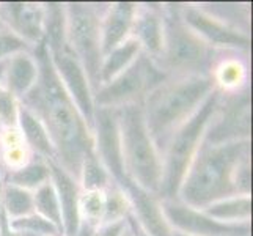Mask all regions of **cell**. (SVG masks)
<instances>
[{
    "label": "cell",
    "instance_id": "cell-1",
    "mask_svg": "<svg viewBox=\"0 0 253 236\" xmlns=\"http://www.w3.org/2000/svg\"><path fill=\"white\" fill-rule=\"evenodd\" d=\"M32 54L38 63V81L22 104L44 125L55 148L57 162L79 181L84 157L94 150L93 134L58 79L44 41L33 47Z\"/></svg>",
    "mask_w": 253,
    "mask_h": 236
},
{
    "label": "cell",
    "instance_id": "cell-2",
    "mask_svg": "<svg viewBox=\"0 0 253 236\" xmlns=\"http://www.w3.org/2000/svg\"><path fill=\"white\" fill-rule=\"evenodd\" d=\"M250 190V141L222 145L203 142L182 180L178 200L205 209L217 200L249 195Z\"/></svg>",
    "mask_w": 253,
    "mask_h": 236
},
{
    "label": "cell",
    "instance_id": "cell-3",
    "mask_svg": "<svg viewBox=\"0 0 253 236\" xmlns=\"http://www.w3.org/2000/svg\"><path fill=\"white\" fill-rule=\"evenodd\" d=\"M215 90L211 76L167 77L145 96L143 117L161 156L173 134Z\"/></svg>",
    "mask_w": 253,
    "mask_h": 236
},
{
    "label": "cell",
    "instance_id": "cell-4",
    "mask_svg": "<svg viewBox=\"0 0 253 236\" xmlns=\"http://www.w3.org/2000/svg\"><path fill=\"white\" fill-rule=\"evenodd\" d=\"M118 125L126 178L159 197L162 156L148 133L142 102L118 107Z\"/></svg>",
    "mask_w": 253,
    "mask_h": 236
},
{
    "label": "cell",
    "instance_id": "cell-5",
    "mask_svg": "<svg viewBox=\"0 0 253 236\" xmlns=\"http://www.w3.org/2000/svg\"><path fill=\"white\" fill-rule=\"evenodd\" d=\"M164 47L158 65L169 77L211 76L214 49L182 21L179 5L162 6Z\"/></svg>",
    "mask_w": 253,
    "mask_h": 236
},
{
    "label": "cell",
    "instance_id": "cell-6",
    "mask_svg": "<svg viewBox=\"0 0 253 236\" xmlns=\"http://www.w3.org/2000/svg\"><path fill=\"white\" fill-rule=\"evenodd\" d=\"M220 92L214 90L184 125L173 134L162 153L161 200H178V192L190 162L203 143L205 133L219 106Z\"/></svg>",
    "mask_w": 253,
    "mask_h": 236
},
{
    "label": "cell",
    "instance_id": "cell-7",
    "mask_svg": "<svg viewBox=\"0 0 253 236\" xmlns=\"http://www.w3.org/2000/svg\"><path fill=\"white\" fill-rule=\"evenodd\" d=\"M99 6L81 2L65 5L66 38L85 69L93 94L101 87V19L104 11Z\"/></svg>",
    "mask_w": 253,
    "mask_h": 236
},
{
    "label": "cell",
    "instance_id": "cell-8",
    "mask_svg": "<svg viewBox=\"0 0 253 236\" xmlns=\"http://www.w3.org/2000/svg\"><path fill=\"white\" fill-rule=\"evenodd\" d=\"M169 76L146 54L140 52L134 63L93 94L94 107L118 109L143 102L145 96Z\"/></svg>",
    "mask_w": 253,
    "mask_h": 236
},
{
    "label": "cell",
    "instance_id": "cell-9",
    "mask_svg": "<svg viewBox=\"0 0 253 236\" xmlns=\"http://www.w3.org/2000/svg\"><path fill=\"white\" fill-rule=\"evenodd\" d=\"M252 134V96L244 89L234 93H220L219 106L209 123L203 142L222 145L250 141Z\"/></svg>",
    "mask_w": 253,
    "mask_h": 236
},
{
    "label": "cell",
    "instance_id": "cell-10",
    "mask_svg": "<svg viewBox=\"0 0 253 236\" xmlns=\"http://www.w3.org/2000/svg\"><path fill=\"white\" fill-rule=\"evenodd\" d=\"M161 208L173 232L184 233L187 236H250V222H217L202 209L187 206L179 200H161Z\"/></svg>",
    "mask_w": 253,
    "mask_h": 236
},
{
    "label": "cell",
    "instance_id": "cell-11",
    "mask_svg": "<svg viewBox=\"0 0 253 236\" xmlns=\"http://www.w3.org/2000/svg\"><path fill=\"white\" fill-rule=\"evenodd\" d=\"M91 134L96 156L106 167L113 183L118 185L126 178L123 169V154H121L118 109L94 107Z\"/></svg>",
    "mask_w": 253,
    "mask_h": 236
},
{
    "label": "cell",
    "instance_id": "cell-12",
    "mask_svg": "<svg viewBox=\"0 0 253 236\" xmlns=\"http://www.w3.org/2000/svg\"><path fill=\"white\" fill-rule=\"evenodd\" d=\"M179 14L189 27L194 30L212 49L223 47L225 50H249L252 40L247 32L233 29L217 17L211 16L200 6L179 5Z\"/></svg>",
    "mask_w": 253,
    "mask_h": 236
},
{
    "label": "cell",
    "instance_id": "cell-13",
    "mask_svg": "<svg viewBox=\"0 0 253 236\" xmlns=\"http://www.w3.org/2000/svg\"><path fill=\"white\" fill-rule=\"evenodd\" d=\"M0 22L27 43L30 49L44 41V5L30 2H3L0 3Z\"/></svg>",
    "mask_w": 253,
    "mask_h": 236
},
{
    "label": "cell",
    "instance_id": "cell-14",
    "mask_svg": "<svg viewBox=\"0 0 253 236\" xmlns=\"http://www.w3.org/2000/svg\"><path fill=\"white\" fill-rule=\"evenodd\" d=\"M118 186L129 202L130 216L148 236H173V230L162 213L161 198L158 195L138 188L127 178L118 183Z\"/></svg>",
    "mask_w": 253,
    "mask_h": 236
},
{
    "label": "cell",
    "instance_id": "cell-15",
    "mask_svg": "<svg viewBox=\"0 0 253 236\" xmlns=\"http://www.w3.org/2000/svg\"><path fill=\"white\" fill-rule=\"evenodd\" d=\"M50 172V181L57 190L60 209H62V229L63 236H77L81 227L79 181L71 177L57 161H46Z\"/></svg>",
    "mask_w": 253,
    "mask_h": 236
},
{
    "label": "cell",
    "instance_id": "cell-16",
    "mask_svg": "<svg viewBox=\"0 0 253 236\" xmlns=\"http://www.w3.org/2000/svg\"><path fill=\"white\" fill-rule=\"evenodd\" d=\"M130 37L137 40L142 52L158 63L164 47V11L162 5H138Z\"/></svg>",
    "mask_w": 253,
    "mask_h": 236
},
{
    "label": "cell",
    "instance_id": "cell-17",
    "mask_svg": "<svg viewBox=\"0 0 253 236\" xmlns=\"http://www.w3.org/2000/svg\"><path fill=\"white\" fill-rule=\"evenodd\" d=\"M137 6L138 3L134 2H117L104 10L101 19L102 57L130 37Z\"/></svg>",
    "mask_w": 253,
    "mask_h": 236
},
{
    "label": "cell",
    "instance_id": "cell-18",
    "mask_svg": "<svg viewBox=\"0 0 253 236\" xmlns=\"http://www.w3.org/2000/svg\"><path fill=\"white\" fill-rule=\"evenodd\" d=\"M38 81V63L32 52H19L6 60L3 82L16 99H24Z\"/></svg>",
    "mask_w": 253,
    "mask_h": 236
},
{
    "label": "cell",
    "instance_id": "cell-19",
    "mask_svg": "<svg viewBox=\"0 0 253 236\" xmlns=\"http://www.w3.org/2000/svg\"><path fill=\"white\" fill-rule=\"evenodd\" d=\"M17 126L21 129L22 141L32 151L38 154V157L44 161H57L55 148L47 134L44 125L35 113L21 102L17 112Z\"/></svg>",
    "mask_w": 253,
    "mask_h": 236
},
{
    "label": "cell",
    "instance_id": "cell-20",
    "mask_svg": "<svg viewBox=\"0 0 253 236\" xmlns=\"http://www.w3.org/2000/svg\"><path fill=\"white\" fill-rule=\"evenodd\" d=\"M140 52H142V47L137 43V40L129 37L125 43H121L120 46L112 49L107 55H104L102 63H101V73H99L101 87L113 81V79L120 76L126 68L132 65L134 60L140 55Z\"/></svg>",
    "mask_w": 253,
    "mask_h": 236
},
{
    "label": "cell",
    "instance_id": "cell-21",
    "mask_svg": "<svg viewBox=\"0 0 253 236\" xmlns=\"http://www.w3.org/2000/svg\"><path fill=\"white\" fill-rule=\"evenodd\" d=\"M202 211L222 224H247L252 217V197L249 194L222 198L208 205Z\"/></svg>",
    "mask_w": 253,
    "mask_h": 236
},
{
    "label": "cell",
    "instance_id": "cell-22",
    "mask_svg": "<svg viewBox=\"0 0 253 236\" xmlns=\"http://www.w3.org/2000/svg\"><path fill=\"white\" fill-rule=\"evenodd\" d=\"M50 180L49 165L44 159H33L22 164L21 167L10 169L3 177L5 185H11L25 190H37Z\"/></svg>",
    "mask_w": 253,
    "mask_h": 236
},
{
    "label": "cell",
    "instance_id": "cell-23",
    "mask_svg": "<svg viewBox=\"0 0 253 236\" xmlns=\"http://www.w3.org/2000/svg\"><path fill=\"white\" fill-rule=\"evenodd\" d=\"M246 74H247V68L238 58H223L215 66V69L211 71V77L215 84V89L220 93H223L225 90L228 93H234L247 89Z\"/></svg>",
    "mask_w": 253,
    "mask_h": 236
},
{
    "label": "cell",
    "instance_id": "cell-24",
    "mask_svg": "<svg viewBox=\"0 0 253 236\" xmlns=\"http://www.w3.org/2000/svg\"><path fill=\"white\" fill-rule=\"evenodd\" d=\"M0 203H2V209L8 219H19V217L35 213L33 192L11 185H3Z\"/></svg>",
    "mask_w": 253,
    "mask_h": 236
},
{
    "label": "cell",
    "instance_id": "cell-25",
    "mask_svg": "<svg viewBox=\"0 0 253 236\" xmlns=\"http://www.w3.org/2000/svg\"><path fill=\"white\" fill-rule=\"evenodd\" d=\"M79 183L85 192L91 190H106L112 185V178L107 173L106 167L101 164L99 157L96 156L94 150L86 153L84 157L81 175H79Z\"/></svg>",
    "mask_w": 253,
    "mask_h": 236
},
{
    "label": "cell",
    "instance_id": "cell-26",
    "mask_svg": "<svg viewBox=\"0 0 253 236\" xmlns=\"http://www.w3.org/2000/svg\"><path fill=\"white\" fill-rule=\"evenodd\" d=\"M33 208H35V213L38 216L44 217L46 221L57 225L58 229L63 232L62 209H60L57 190L50 180L33 192Z\"/></svg>",
    "mask_w": 253,
    "mask_h": 236
},
{
    "label": "cell",
    "instance_id": "cell-27",
    "mask_svg": "<svg viewBox=\"0 0 253 236\" xmlns=\"http://www.w3.org/2000/svg\"><path fill=\"white\" fill-rule=\"evenodd\" d=\"M10 229L16 233H25L33 236H63V232L57 225L46 221L44 217L33 213L19 219H8Z\"/></svg>",
    "mask_w": 253,
    "mask_h": 236
},
{
    "label": "cell",
    "instance_id": "cell-28",
    "mask_svg": "<svg viewBox=\"0 0 253 236\" xmlns=\"http://www.w3.org/2000/svg\"><path fill=\"white\" fill-rule=\"evenodd\" d=\"M104 192H106V206H104L101 225L126 219V216L130 213V206L125 192L115 183H112Z\"/></svg>",
    "mask_w": 253,
    "mask_h": 236
},
{
    "label": "cell",
    "instance_id": "cell-29",
    "mask_svg": "<svg viewBox=\"0 0 253 236\" xmlns=\"http://www.w3.org/2000/svg\"><path fill=\"white\" fill-rule=\"evenodd\" d=\"M106 206V192L104 190H91L81 194L79 198V213L81 221L88 222L94 227H99Z\"/></svg>",
    "mask_w": 253,
    "mask_h": 236
},
{
    "label": "cell",
    "instance_id": "cell-30",
    "mask_svg": "<svg viewBox=\"0 0 253 236\" xmlns=\"http://www.w3.org/2000/svg\"><path fill=\"white\" fill-rule=\"evenodd\" d=\"M17 112H19V102L16 96L5 87H0V126L3 129H16Z\"/></svg>",
    "mask_w": 253,
    "mask_h": 236
},
{
    "label": "cell",
    "instance_id": "cell-31",
    "mask_svg": "<svg viewBox=\"0 0 253 236\" xmlns=\"http://www.w3.org/2000/svg\"><path fill=\"white\" fill-rule=\"evenodd\" d=\"M30 46L24 43L21 38H17L10 30L2 29L0 30V62L10 58L19 52H30Z\"/></svg>",
    "mask_w": 253,
    "mask_h": 236
},
{
    "label": "cell",
    "instance_id": "cell-32",
    "mask_svg": "<svg viewBox=\"0 0 253 236\" xmlns=\"http://www.w3.org/2000/svg\"><path fill=\"white\" fill-rule=\"evenodd\" d=\"M126 219L118 221V222H112V224H104L94 229L93 236H121V233L126 229Z\"/></svg>",
    "mask_w": 253,
    "mask_h": 236
},
{
    "label": "cell",
    "instance_id": "cell-33",
    "mask_svg": "<svg viewBox=\"0 0 253 236\" xmlns=\"http://www.w3.org/2000/svg\"><path fill=\"white\" fill-rule=\"evenodd\" d=\"M0 236H16V233L10 229V224H8V217L3 213V209L0 211Z\"/></svg>",
    "mask_w": 253,
    "mask_h": 236
},
{
    "label": "cell",
    "instance_id": "cell-34",
    "mask_svg": "<svg viewBox=\"0 0 253 236\" xmlns=\"http://www.w3.org/2000/svg\"><path fill=\"white\" fill-rule=\"evenodd\" d=\"M126 222H127V225H129V229L132 230V233H134V236H148L140 227H138L137 224H135V221H134V217L130 216V213L126 216Z\"/></svg>",
    "mask_w": 253,
    "mask_h": 236
},
{
    "label": "cell",
    "instance_id": "cell-35",
    "mask_svg": "<svg viewBox=\"0 0 253 236\" xmlns=\"http://www.w3.org/2000/svg\"><path fill=\"white\" fill-rule=\"evenodd\" d=\"M94 229L96 227L88 224V222H81V227H79V232H77V236H93L94 233Z\"/></svg>",
    "mask_w": 253,
    "mask_h": 236
},
{
    "label": "cell",
    "instance_id": "cell-36",
    "mask_svg": "<svg viewBox=\"0 0 253 236\" xmlns=\"http://www.w3.org/2000/svg\"><path fill=\"white\" fill-rule=\"evenodd\" d=\"M8 60V58H6ZM6 60H2L0 62V82L3 81V74H5V66H6Z\"/></svg>",
    "mask_w": 253,
    "mask_h": 236
},
{
    "label": "cell",
    "instance_id": "cell-37",
    "mask_svg": "<svg viewBox=\"0 0 253 236\" xmlns=\"http://www.w3.org/2000/svg\"><path fill=\"white\" fill-rule=\"evenodd\" d=\"M127 224V222H126ZM121 236H134V233H132V230L129 229V225H126V229H125V232L121 233Z\"/></svg>",
    "mask_w": 253,
    "mask_h": 236
},
{
    "label": "cell",
    "instance_id": "cell-38",
    "mask_svg": "<svg viewBox=\"0 0 253 236\" xmlns=\"http://www.w3.org/2000/svg\"><path fill=\"white\" fill-rule=\"evenodd\" d=\"M173 236H187L184 233H179V232H173Z\"/></svg>",
    "mask_w": 253,
    "mask_h": 236
},
{
    "label": "cell",
    "instance_id": "cell-39",
    "mask_svg": "<svg viewBox=\"0 0 253 236\" xmlns=\"http://www.w3.org/2000/svg\"><path fill=\"white\" fill-rule=\"evenodd\" d=\"M2 29H5V27H3V25H2V22H0V30H2Z\"/></svg>",
    "mask_w": 253,
    "mask_h": 236
},
{
    "label": "cell",
    "instance_id": "cell-40",
    "mask_svg": "<svg viewBox=\"0 0 253 236\" xmlns=\"http://www.w3.org/2000/svg\"><path fill=\"white\" fill-rule=\"evenodd\" d=\"M0 211H2V203H0Z\"/></svg>",
    "mask_w": 253,
    "mask_h": 236
}]
</instances>
